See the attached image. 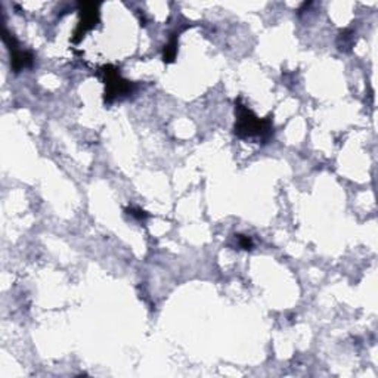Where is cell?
I'll return each mask as SVG.
<instances>
[{
    "mask_svg": "<svg viewBox=\"0 0 378 378\" xmlns=\"http://www.w3.org/2000/svg\"><path fill=\"white\" fill-rule=\"evenodd\" d=\"M237 123H235V135L241 139L259 138L262 141H268L272 136V125L269 118L260 120L253 114L246 105L237 102Z\"/></svg>",
    "mask_w": 378,
    "mask_h": 378,
    "instance_id": "6da1fadb",
    "label": "cell"
},
{
    "mask_svg": "<svg viewBox=\"0 0 378 378\" xmlns=\"http://www.w3.org/2000/svg\"><path fill=\"white\" fill-rule=\"evenodd\" d=\"M102 74L105 75V104H113L117 98L132 93L133 84L125 80L113 65H105L102 69Z\"/></svg>",
    "mask_w": 378,
    "mask_h": 378,
    "instance_id": "7a4b0ae2",
    "label": "cell"
},
{
    "mask_svg": "<svg viewBox=\"0 0 378 378\" xmlns=\"http://www.w3.org/2000/svg\"><path fill=\"white\" fill-rule=\"evenodd\" d=\"M80 22L74 31L73 42L79 43L87 31L95 28V26L99 22V6L95 3H80Z\"/></svg>",
    "mask_w": 378,
    "mask_h": 378,
    "instance_id": "3957f363",
    "label": "cell"
},
{
    "mask_svg": "<svg viewBox=\"0 0 378 378\" xmlns=\"http://www.w3.org/2000/svg\"><path fill=\"white\" fill-rule=\"evenodd\" d=\"M3 42L6 43V46L10 52V64H12V69L15 73H19L33 65V55L30 52L21 51L15 37L12 35H9L6 30L3 31Z\"/></svg>",
    "mask_w": 378,
    "mask_h": 378,
    "instance_id": "277c9868",
    "label": "cell"
},
{
    "mask_svg": "<svg viewBox=\"0 0 378 378\" xmlns=\"http://www.w3.org/2000/svg\"><path fill=\"white\" fill-rule=\"evenodd\" d=\"M176 53H177V40H176V37H173L168 46H164V53H163L164 62H168V64L173 62L176 58Z\"/></svg>",
    "mask_w": 378,
    "mask_h": 378,
    "instance_id": "5b68a950",
    "label": "cell"
},
{
    "mask_svg": "<svg viewBox=\"0 0 378 378\" xmlns=\"http://www.w3.org/2000/svg\"><path fill=\"white\" fill-rule=\"evenodd\" d=\"M126 211H127V213H129L130 216H133V217L138 219V220H143V219H147V217H148V215L145 213V211L141 210V208H136V207H130V208H127Z\"/></svg>",
    "mask_w": 378,
    "mask_h": 378,
    "instance_id": "8992f818",
    "label": "cell"
},
{
    "mask_svg": "<svg viewBox=\"0 0 378 378\" xmlns=\"http://www.w3.org/2000/svg\"><path fill=\"white\" fill-rule=\"evenodd\" d=\"M238 238V246L241 247V249H244V250H251L253 249V241H251V238H249V237H246V235H237Z\"/></svg>",
    "mask_w": 378,
    "mask_h": 378,
    "instance_id": "52a82bcc",
    "label": "cell"
}]
</instances>
